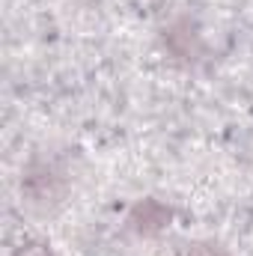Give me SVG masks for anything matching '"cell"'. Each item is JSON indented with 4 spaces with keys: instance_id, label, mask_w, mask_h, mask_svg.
<instances>
[{
    "instance_id": "1",
    "label": "cell",
    "mask_w": 253,
    "mask_h": 256,
    "mask_svg": "<svg viewBox=\"0 0 253 256\" xmlns=\"http://www.w3.org/2000/svg\"><path fill=\"white\" fill-rule=\"evenodd\" d=\"M15 256H51L48 250V244H42V242H27V244H21Z\"/></svg>"
}]
</instances>
